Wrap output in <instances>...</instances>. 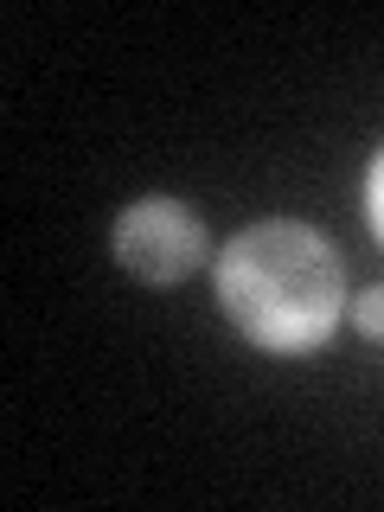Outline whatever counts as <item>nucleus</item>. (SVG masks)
Wrapping results in <instances>:
<instances>
[{
	"instance_id": "f257e3e1",
	"label": "nucleus",
	"mask_w": 384,
	"mask_h": 512,
	"mask_svg": "<svg viewBox=\"0 0 384 512\" xmlns=\"http://www.w3.org/2000/svg\"><path fill=\"white\" fill-rule=\"evenodd\" d=\"M218 301L263 352H314L346 308V276L314 224L263 218L218 256Z\"/></svg>"
},
{
	"instance_id": "f03ea898",
	"label": "nucleus",
	"mask_w": 384,
	"mask_h": 512,
	"mask_svg": "<svg viewBox=\"0 0 384 512\" xmlns=\"http://www.w3.org/2000/svg\"><path fill=\"white\" fill-rule=\"evenodd\" d=\"M205 256V224L180 199H135L116 218V263L141 282H180Z\"/></svg>"
},
{
	"instance_id": "7ed1b4c3",
	"label": "nucleus",
	"mask_w": 384,
	"mask_h": 512,
	"mask_svg": "<svg viewBox=\"0 0 384 512\" xmlns=\"http://www.w3.org/2000/svg\"><path fill=\"white\" fill-rule=\"evenodd\" d=\"M365 218H372V231L384 237V148L372 160V173H365Z\"/></svg>"
},
{
	"instance_id": "20e7f679",
	"label": "nucleus",
	"mask_w": 384,
	"mask_h": 512,
	"mask_svg": "<svg viewBox=\"0 0 384 512\" xmlns=\"http://www.w3.org/2000/svg\"><path fill=\"white\" fill-rule=\"evenodd\" d=\"M352 320H359V333H384V288H365L359 301H352Z\"/></svg>"
}]
</instances>
